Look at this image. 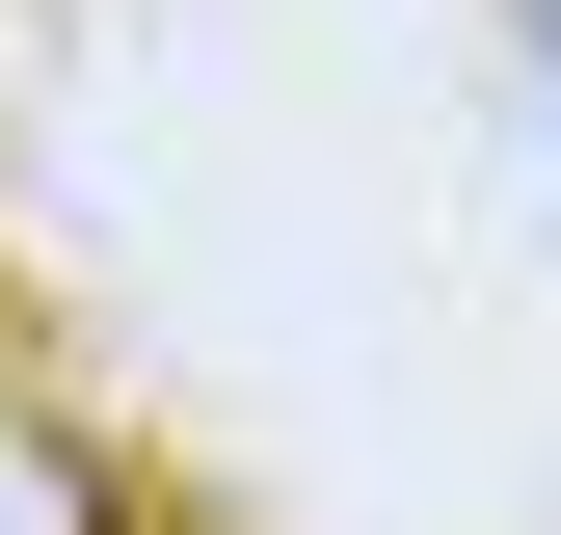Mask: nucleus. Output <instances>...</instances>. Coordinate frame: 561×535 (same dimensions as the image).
I'll use <instances>...</instances> for the list:
<instances>
[{
  "mask_svg": "<svg viewBox=\"0 0 561 535\" xmlns=\"http://www.w3.org/2000/svg\"><path fill=\"white\" fill-rule=\"evenodd\" d=\"M0 535H81V482H54V455H27V429H0Z\"/></svg>",
  "mask_w": 561,
  "mask_h": 535,
  "instance_id": "f257e3e1",
  "label": "nucleus"
}]
</instances>
